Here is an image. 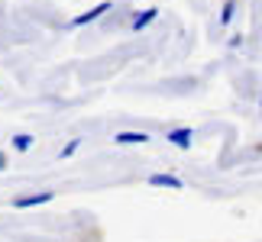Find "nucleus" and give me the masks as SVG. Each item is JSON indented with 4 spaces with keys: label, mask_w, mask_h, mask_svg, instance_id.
Segmentation results:
<instances>
[{
    "label": "nucleus",
    "mask_w": 262,
    "mask_h": 242,
    "mask_svg": "<svg viewBox=\"0 0 262 242\" xmlns=\"http://www.w3.org/2000/svg\"><path fill=\"white\" fill-rule=\"evenodd\" d=\"M10 146H13V149H16V152H29V149H33V146H36V139H33V136H29V133H16L13 139H10Z\"/></svg>",
    "instance_id": "0eeeda50"
},
{
    "label": "nucleus",
    "mask_w": 262,
    "mask_h": 242,
    "mask_svg": "<svg viewBox=\"0 0 262 242\" xmlns=\"http://www.w3.org/2000/svg\"><path fill=\"white\" fill-rule=\"evenodd\" d=\"M78 149H81V139H72V142H68V146L62 149V152H58V158H72V155L78 152Z\"/></svg>",
    "instance_id": "6e6552de"
},
{
    "label": "nucleus",
    "mask_w": 262,
    "mask_h": 242,
    "mask_svg": "<svg viewBox=\"0 0 262 242\" xmlns=\"http://www.w3.org/2000/svg\"><path fill=\"white\" fill-rule=\"evenodd\" d=\"M55 194L52 190H39V194H23V197H13V207L16 210H29V207H42V204H49Z\"/></svg>",
    "instance_id": "f257e3e1"
},
{
    "label": "nucleus",
    "mask_w": 262,
    "mask_h": 242,
    "mask_svg": "<svg viewBox=\"0 0 262 242\" xmlns=\"http://www.w3.org/2000/svg\"><path fill=\"white\" fill-rule=\"evenodd\" d=\"M149 184H152V187H172V190H181V187H185V181L175 178V175H152V178H149Z\"/></svg>",
    "instance_id": "7ed1b4c3"
},
{
    "label": "nucleus",
    "mask_w": 262,
    "mask_h": 242,
    "mask_svg": "<svg viewBox=\"0 0 262 242\" xmlns=\"http://www.w3.org/2000/svg\"><path fill=\"white\" fill-rule=\"evenodd\" d=\"M233 7H236V0H227V4H224V13H220V23H230V19H233Z\"/></svg>",
    "instance_id": "1a4fd4ad"
},
{
    "label": "nucleus",
    "mask_w": 262,
    "mask_h": 242,
    "mask_svg": "<svg viewBox=\"0 0 262 242\" xmlns=\"http://www.w3.org/2000/svg\"><path fill=\"white\" fill-rule=\"evenodd\" d=\"M4 165H7V155H4V152H0V171H4Z\"/></svg>",
    "instance_id": "9d476101"
},
{
    "label": "nucleus",
    "mask_w": 262,
    "mask_h": 242,
    "mask_svg": "<svg viewBox=\"0 0 262 242\" xmlns=\"http://www.w3.org/2000/svg\"><path fill=\"white\" fill-rule=\"evenodd\" d=\"M156 16H159V10H156V7H149V10H143V13H136V16H133V23H129V26H133L136 33H139V29H146V26L152 23Z\"/></svg>",
    "instance_id": "423d86ee"
},
{
    "label": "nucleus",
    "mask_w": 262,
    "mask_h": 242,
    "mask_svg": "<svg viewBox=\"0 0 262 242\" xmlns=\"http://www.w3.org/2000/svg\"><path fill=\"white\" fill-rule=\"evenodd\" d=\"M114 142H117V146H146L149 136H146V133H117Z\"/></svg>",
    "instance_id": "39448f33"
},
{
    "label": "nucleus",
    "mask_w": 262,
    "mask_h": 242,
    "mask_svg": "<svg viewBox=\"0 0 262 242\" xmlns=\"http://www.w3.org/2000/svg\"><path fill=\"white\" fill-rule=\"evenodd\" d=\"M107 10H110V0H100V4H97L94 10H88V13H81V16H75V19H72V26H84V23H94V19H97V16H104Z\"/></svg>",
    "instance_id": "f03ea898"
},
{
    "label": "nucleus",
    "mask_w": 262,
    "mask_h": 242,
    "mask_svg": "<svg viewBox=\"0 0 262 242\" xmlns=\"http://www.w3.org/2000/svg\"><path fill=\"white\" fill-rule=\"evenodd\" d=\"M191 139H194V133H191V129H172V133H168V142L172 146H178V149H191Z\"/></svg>",
    "instance_id": "20e7f679"
}]
</instances>
